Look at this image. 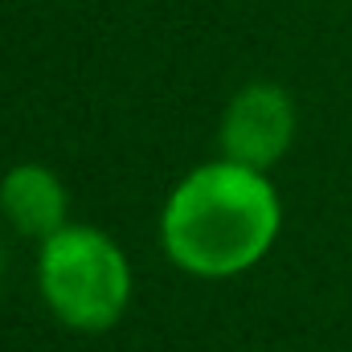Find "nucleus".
<instances>
[{"label":"nucleus","instance_id":"1","mask_svg":"<svg viewBox=\"0 0 352 352\" xmlns=\"http://www.w3.org/2000/svg\"><path fill=\"white\" fill-rule=\"evenodd\" d=\"M278 221L283 209L266 173L217 160L173 188L160 217V238L176 266L205 278H226L263 258Z\"/></svg>","mask_w":352,"mask_h":352},{"label":"nucleus","instance_id":"4","mask_svg":"<svg viewBox=\"0 0 352 352\" xmlns=\"http://www.w3.org/2000/svg\"><path fill=\"white\" fill-rule=\"evenodd\" d=\"M66 188L62 180L41 168V164H16L12 173L0 180V213L16 226V234L25 238H54L58 230H66Z\"/></svg>","mask_w":352,"mask_h":352},{"label":"nucleus","instance_id":"2","mask_svg":"<svg viewBox=\"0 0 352 352\" xmlns=\"http://www.w3.org/2000/svg\"><path fill=\"white\" fill-rule=\"evenodd\" d=\"M37 283L50 311L74 332H107L131 295L123 250L90 226H66L41 242Z\"/></svg>","mask_w":352,"mask_h":352},{"label":"nucleus","instance_id":"3","mask_svg":"<svg viewBox=\"0 0 352 352\" xmlns=\"http://www.w3.org/2000/svg\"><path fill=\"white\" fill-rule=\"evenodd\" d=\"M295 140V107L287 90L254 82L238 90L221 119V152L234 164L266 173Z\"/></svg>","mask_w":352,"mask_h":352}]
</instances>
